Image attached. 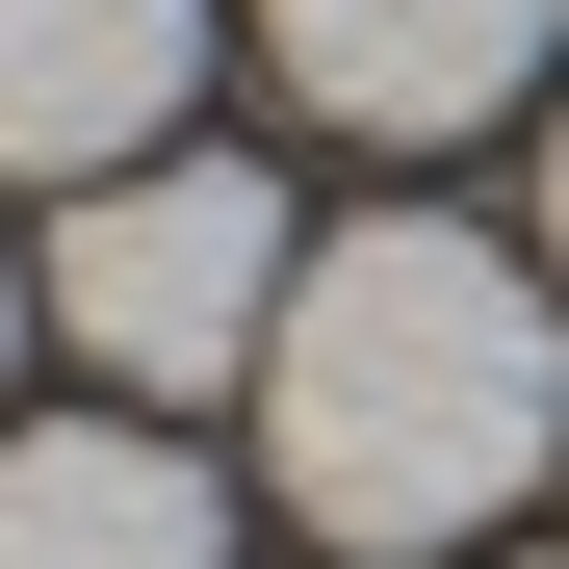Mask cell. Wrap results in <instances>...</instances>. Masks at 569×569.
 I'll use <instances>...</instances> for the list:
<instances>
[{
	"label": "cell",
	"instance_id": "obj_7",
	"mask_svg": "<svg viewBox=\"0 0 569 569\" xmlns=\"http://www.w3.org/2000/svg\"><path fill=\"white\" fill-rule=\"evenodd\" d=\"M0 362H27V284H0Z\"/></svg>",
	"mask_w": 569,
	"mask_h": 569
},
{
	"label": "cell",
	"instance_id": "obj_4",
	"mask_svg": "<svg viewBox=\"0 0 569 569\" xmlns=\"http://www.w3.org/2000/svg\"><path fill=\"white\" fill-rule=\"evenodd\" d=\"M208 78V0H0V181H130Z\"/></svg>",
	"mask_w": 569,
	"mask_h": 569
},
{
	"label": "cell",
	"instance_id": "obj_3",
	"mask_svg": "<svg viewBox=\"0 0 569 569\" xmlns=\"http://www.w3.org/2000/svg\"><path fill=\"white\" fill-rule=\"evenodd\" d=\"M543 27H569V0H259L284 104H311V130H389V156L492 130L518 78H543Z\"/></svg>",
	"mask_w": 569,
	"mask_h": 569
},
{
	"label": "cell",
	"instance_id": "obj_8",
	"mask_svg": "<svg viewBox=\"0 0 569 569\" xmlns=\"http://www.w3.org/2000/svg\"><path fill=\"white\" fill-rule=\"evenodd\" d=\"M518 569H569V543H518Z\"/></svg>",
	"mask_w": 569,
	"mask_h": 569
},
{
	"label": "cell",
	"instance_id": "obj_1",
	"mask_svg": "<svg viewBox=\"0 0 569 569\" xmlns=\"http://www.w3.org/2000/svg\"><path fill=\"white\" fill-rule=\"evenodd\" d=\"M543 440H569V284L543 259L440 233V208L311 233V284L259 337V466L311 543H492L543 492Z\"/></svg>",
	"mask_w": 569,
	"mask_h": 569
},
{
	"label": "cell",
	"instance_id": "obj_6",
	"mask_svg": "<svg viewBox=\"0 0 569 569\" xmlns=\"http://www.w3.org/2000/svg\"><path fill=\"white\" fill-rule=\"evenodd\" d=\"M543 284H569V130H543Z\"/></svg>",
	"mask_w": 569,
	"mask_h": 569
},
{
	"label": "cell",
	"instance_id": "obj_5",
	"mask_svg": "<svg viewBox=\"0 0 569 569\" xmlns=\"http://www.w3.org/2000/svg\"><path fill=\"white\" fill-rule=\"evenodd\" d=\"M0 569H233V492L156 415H52L0 440Z\"/></svg>",
	"mask_w": 569,
	"mask_h": 569
},
{
	"label": "cell",
	"instance_id": "obj_2",
	"mask_svg": "<svg viewBox=\"0 0 569 569\" xmlns=\"http://www.w3.org/2000/svg\"><path fill=\"white\" fill-rule=\"evenodd\" d=\"M284 181L259 156H130V181H78L52 208V337L104 362L130 415H208V389H259V337H284Z\"/></svg>",
	"mask_w": 569,
	"mask_h": 569
}]
</instances>
